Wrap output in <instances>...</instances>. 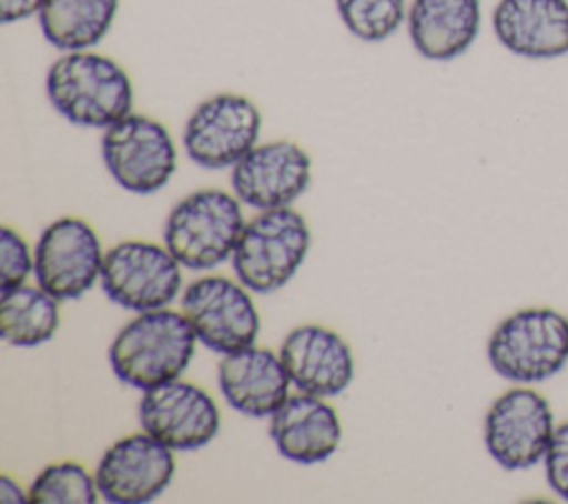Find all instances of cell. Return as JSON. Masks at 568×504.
I'll return each mask as SVG.
<instances>
[{"label":"cell","instance_id":"cell-18","mask_svg":"<svg viewBox=\"0 0 568 504\" xmlns=\"http://www.w3.org/2000/svg\"><path fill=\"white\" fill-rule=\"evenodd\" d=\"M271 440L282 457L297 464L328 460L342 440L337 411L311 393L288 395L271 415Z\"/></svg>","mask_w":568,"mask_h":504},{"label":"cell","instance_id":"cell-15","mask_svg":"<svg viewBox=\"0 0 568 504\" xmlns=\"http://www.w3.org/2000/svg\"><path fill=\"white\" fill-rule=\"evenodd\" d=\"M284 369L302 393L331 397L353 382L355 362L348 344L331 329L302 324L286 333L280 344Z\"/></svg>","mask_w":568,"mask_h":504},{"label":"cell","instance_id":"cell-10","mask_svg":"<svg viewBox=\"0 0 568 504\" xmlns=\"http://www.w3.org/2000/svg\"><path fill=\"white\" fill-rule=\"evenodd\" d=\"M555 433L548 400L532 389L501 393L486 413L484 442L490 457L508 468H530L544 460Z\"/></svg>","mask_w":568,"mask_h":504},{"label":"cell","instance_id":"cell-17","mask_svg":"<svg viewBox=\"0 0 568 504\" xmlns=\"http://www.w3.org/2000/svg\"><path fill=\"white\" fill-rule=\"evenodd\" d=\"M493 31L515 56L559 58L568 53V0H499Z\"/></svg>","mask_w":568,"mask_h":504},{"label":"cell","instance_id":"cell-8","mask_svg":"<svg viewBox=\"0 0 568 504\" xmlns=\"http://www.w3.org/2000/svg\"><path fill=\"white\" fill-rule=\"evenodd\" d=\"M260 129L262 115L253 100L240 93H217L191 111L182 144L195 164L229 169L257 144Z\"/></svg>","mask_w":568,"mask_h":504},{"label":"cell","instance_id":"cell-9","mask_svg":"<svg viewBox=\"0 0 568 504\" xmlns=\"http://www.w3.org/2000/svg\"><path fill=\"white\" fill-rule=\"evenodd\" d=\"M182 313L195 337L222 355L253 346L260 331V315L246 286L222 275L191 282L182 295Z\"/></svg>","mask_w":568,"mask_h":504},{"label":"cell","instance_id":"cell-13","mask_svg":"<svg viewBox=\"0 0 568 504\" xmlns=\"http://www.w3.org/2000/svg\"><path fill=\"white\" fill-rule=\"evenodd\" d=\"M175 473L173 448L146 431L113 442L98 462L95 484L113 504H142L155 500Z\"/></svg>","mask_w":568,"mask_h":504},{"label":"cell","instance_id":"cell-7","mask_svg":"<svg viewBox=\"0 0 568 504\" xmlns=\"http://www.w3.org/2000/svg\"><path fill=\"white\" fill-rule=\"evenodd\" d=\"M180 262L166 246L129 240L104 253L100 282L106 298L129 311H155L171 304L182 286Z\"/></svg>","mask_w":568,"mask_h":504},{"label":"cell","instance_id":"cell-2","mask_svg":"<svg viewBox=\"0 0 568 504\" xmlns=\"http://www.w3.org/2000/svg\"><path fill=\"white\" fill-rule=\"evenodd\" d=\"M195 340L184 313L142 311L113 337L109 362L118 380L146 391L182 375L195 353Z\"/></svg>","mask_w":568,"mask_h":504},{"label":"cell","instance_id":"cell-5","mask_svg":"<svg viewBox=\"0 0 568 504\" xmlns=\"http://www.w3.org/2000/svg\"><path fill=\"white\" fill-rule=\"evenodd\" d=\"M488 362L501 377L519 384L552 377L568 362V320L546 306L508 315L488 340Z\"/></svg>","mask_w":568,"mask_h":504},{"label":"cell","instance_id":"cell-3","mask_svg":"<svg viewBox=\"0 0 568 504\" xmlns=\"http://www.w3.org/2000/svg\"><path fill=\"white\" fill-rule=\"evenodd\" d=\"M244 224L237 198L220 189H200L171 209L164 244L182 266L204 271L233 255Z\"/></svg>","mask_w":568,"mask_h":504},{"label":"cell","instance_id":"cell-11","mask_svg":"<svg viewBox=\"0 0 568 504\" xmlns=\"http://www.w3.org/2000/svg\"><path fill=\"white\" fill-rule=\"evenodd\" d=\"M102 246L95 231L80 218H60L42 233L33 251L38 286L58 300L87 293L102 271Z\"/></svg>","mask_w":568,"mask_h":504},{"label":"cell","instance_id":"cell-16","mask_svg":"<svg viewBox=\"0 0 568 504\" xmlns=\"http://www.w3.org/2000/svg\"><path fill=\"white\" fill-rule=\"evenodd\" d=\"M217 384L224 400L251 417L273 415L288 397L291 377L280 353L246 346L222 355Z\"/></svg>","mask_w":568,"mask_h":504},{"label":"cell","instance_id":"cell-23","mask_svg":"<svg viewBox=\"0 0 568 504\" xmlns=\"http://www.w3.org/2000/svg\"><path fill=\"white\" fill-rule=\"evenodd\" d=\"M346 29L366 42L393 36L406 18V0H335Z\"/></svg>","mask_w":568,"mask_h":504},{"label":"cell","instance_id":"cell-1","mask_svg":"<svg viewBox=\"0 0 568 504\" xmlns=\"http://www.w3.org/2000/svg\"><path fill=\"white\" fill-rule=\"evenodd\" d=\"M47 95L71 124L106 129L131 113L133 84L129 73L102 53L64 51L47 71Z\"/></svg>","mask_w":568,"mask_h":504},{"label":"cell","instance_id":"cell-12","mask_svg":"<svg viewBox=\"0 0 568 504\" xmlns=\"http://www.w3.org/2000/svg\"><path fill=\"white\" fill-rule=\"evenodd\" d=\"M138 415L142 431L173 451L202 448L220 431V411L213 397L182 380L146 389Z\"/></svg>","mask_w":568,"mask_h":504},{"label":"cell","instance_id":"cell-27","mask_svg":"<svg viewBox=\"0 0 568 504\" xmlns=\"http://www.w3.org/2000/svg\"><path fill=\"white\" fill-rule=\"evenodd\" d=\"M0 502H4V504L29 502V497L22 493V488L9 475H2V480H0Z\"/></svg>","mask_w":568,"mask_h":504},{"label":"cell","instance_id":"cell-19","mask_svg":"<svg viewBox=\"0 0 568 504\" xmlns=\"http://www.w3.org/2000/svg\"><path fill=\"white\" fill-rule=\"evenodd\" d=\"M408 38L428 60H453L475 42L481 27L479 0H413Z\"/></svg>","mask_w":568,"mask_h":504},{"label":"cell","instance_id":"cell-26","mask_svg":"<svg viewBox=\"0 0 568 504\" xmlns=\"http://www.w3.org/2000/svg\"><path fill=\"white\" fill-rule=\"evenodd\" d=\"M44 0H0V20L4 24L18 22L40 13Z\"/></svg>","mask_w":568,"mask_h":504},{"label":"cell","instance_id":"cell-4","mask_svg":"<svg viewBox=\"0 0 568 504\" xmlns=\"http://www.w3.org/2000/svg\"><path fill=\"white\" fill-rule=\"evenodd\" d=\"M308 246L311 231L297 211L266 209L244 224L231 264L248 291L273 293L297 273Z\"/></svg>","mask_w":568,"mask_h":504},{"label":"cell","instance_id":"cell-21","mask_svg":"<svg viewBox=\"0 0 568 504\" xmlns=\"http://www.w3.org/2000/svg\"><path fill=\"white\" fill-rule=\"evenodd\" d=\"M60 326L58 298L42 286H16L2 291L0 335L13 346H38Z\"/></svg>","mask_w":568,"mask_h":504},{"label":"cell","instance_id":"cell-24","mask_svg":"<svg viewBox=\"0 0 568 504\" xmlns=\"http://www.w3.org/2000/svg\"><path fill=\"white\" fill-rule=\"evenodd\" d=\"M33 271L31 251L20 233L11 226H2L0 233V289L9 291L22 286L27 275Z\"/></svg>","mask_w":568,"mask_h":504},{"label":"cell","instance_id":"cell-22","mask_svg":"<svg viewBox=\"0 0 568 504\" xmlns=\"http://www.w3.org/2000/svg\"><path fill=\"white\" fill-rule=\"evenodd\" d=\"M98 493L95 475L91 477L82 464L58 462L36 475L27 497L31 504H93Z\"/></svg>","mask_w":568,"mask_h":504},{"label":"cell","instance_id":"cell-20","mask_svg":"<svg viewBox=\"0 0 568 504\" xmlns=\"http://www.w3.org/2000/svg\"><path fill=\"white\" fill-rule=\"evenodd\" d=\"M118 4L120 0H44L40 29L60 51L91 49L109 33Z\"/></svg>","mask_w":568,"mask_h":504},{"label":"cell","instance_id":"cell-14","mask_svg":"<svg viewBox=\"0 0 568 504\" xmlns=\"http://www.w3.org/2000/svg\"><path fill=\"white\" fill-rule=\"evenodd\" d=\"M311 184V158L293 140L255 144L231 167L235 198L253 209H280L297 200Z\"/></svg>","mask_w":568,"mask_h":504},{"label":"cell","instance_id":"cell-6","mask_svg":"<svg viewBox=\"0 0 568 504\" xmlns=\"http://www.w3.org/2000/svg\"><path fill=\"white\" fill-rule=\"evenodd\" d=\"M102 160L122 189L142 195L160 191L178 167L175 144L166 127L138 113H129L104 129Z\"/></svg>","mask_w":568,"mask_h":504},{"label":"cell","instance_id":"cell-25","mask_svg":"<svg viewBox=\"0 0 568 504\" xmlns=\"http://www.w3.org/2000/svg\"><path fill=\"white\" fill-rule=\"evenodd\" d=\"M544 468L550 488L559 497L568 500V422L555 426L548 451L544 455Z\"/></svg>","mask_w":568,"mask_h":504}]
</instances>
